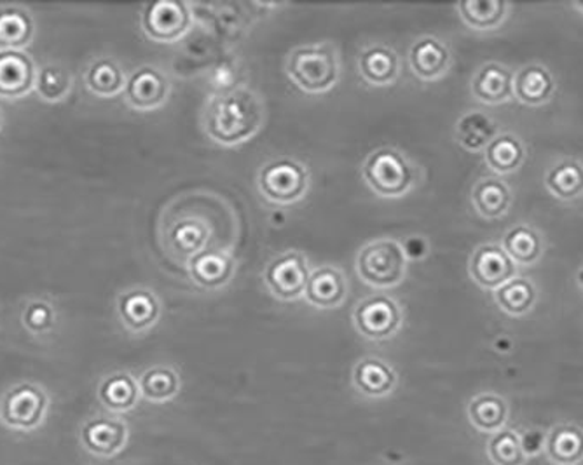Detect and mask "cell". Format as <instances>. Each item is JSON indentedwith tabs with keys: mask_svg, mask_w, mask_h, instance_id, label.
<instances>
[{
	"mask_svg": "<svg viewBox=\"0 0 583 465\" xmlns=\"http://www.w3.org/2000/svg\"><path fill=\"white\" fill-rule=\"evenodd\" d=\"M266 123V103L252 87L212 93L203 106V133L221 147H238L259 135Z\"/></svg>",
	"mask_w": 583,
	"mask_h": 465,
	"instance_id": "6da1fadb",
	"label": "cell"
},
{
	"mask_svg": "<svg viewBox=\"0 0 583 465\" xmlns=\"http://www.w3.org/2000/svg\"><path fill=\"white\" fill-rule=\"evenodd\" d=\"M361 178L381 199H402L421 184V168L397 147H379L361 164Z\"/></svg>",
	"mask_w": 583,
	"mask_h": 465,
	"instance_id": "7a4b0ae2",
	"label": "cell"
},
{
	"mask_svg": "<svg viewBox=\"0 0 583 465\" xmlns=\"http://www.w3.org/2000/svg\"><path fill=\"white\" fill-rule=\"evenodd\" d=\"M285 74L303 93H329L341 79V56L330 42L299 45L288 53Z\"/></svg>",
	"mask_w": 583,
	"mask_h": 465,
	"instance_id": "3957f363",
	"label": "cell"
},
{
	"mask_svg": "<svg viewBox=\"0 0 583 465\" xmlns=\"http://www.w3.org/2000/svg\"><path fill=\"white\" fill-rule=\"evenodd\" d=\"M260 199L269 206L297 205L308 196L311 188V173L308 164L279 155L260 166L255 178Z\"/></svg>",
	"mask_w": 583,
	"mask_h": 465,
	"instance_id": "277c9868",
	"label": "cell"
},
{
	"mask_svg": "<svg viewBox=\"0 0 583 465\" xmlns=\"http://www.w3.org/2000/svg\"><path fill=\"white\" fill-rule=\"evenodd\" d=\"M409 260L402 245L395 237H379L361 246L355 270L364 285L375 290H391L406 281Z\"/></svg>",
	"mask_w": 583,
	"mask_h": 465,
	"instance_id": "5b68a950",
	"label": "cell"
},
{
	"mask_svg": "<svg viewBox=\"0 0 583 465\" xmlns=\"http://www.w3.org/2000/svg\"><path fill=\"white\" fill-rule=\"evenodd\" d=\"M50 394L41 385L20 382L0 400V424L18 433H33L50 412Z\"/></svg>",
	"mask_w": 583,
	"mask_h": 465,
	"instance_id": "8992f818",
	"label": "cell"
},
{
	"mask_svg": "<svg viewBox=\"0 0 583 465\" xmlns=\"http://www.w3.org/2000/svg\"><path fill=\"white\" fill-rule=\"evenodd\" d=\"M351 319L361 339L388 342L402 330L406 312L397 298L388 293H375L355 306Z\"/></svg>",
	"mask_w": 583,
	"mask_h": 465,
	"instance_id": "52a82bcc",
	"label": "cell"
},
{
	"mask_svg": "<svg viewBox=\"0 0 583 465\" xmlns=\"http://www.w3.org/2000/svg\"><path fill=\"white\" fill-rule=\"evenodd\" d=\"M311 272L308 257L297 249H288L267 261L263 270V282L279 302H297L305 298Z\"/></svg>",
	"mask_w": 583,
	"mask_h": 465,
	"instance_id": "ba28073f",
	"label": "cell"
},
{
	"mask_svg": "<svg viewBox=\"0 0 583 465\" xmlns=\"http://www.w3.org/2000/svg\"><path fill=\"white\" fill-rule=\"evenodd\" d=\"M194 27L193 6L185 2H153L144 6L140 14V29L149 41L157 44H175Z\"/></svg>",
	"mask_w": 583,
	"mask_h": 465,
	"instance_id": "9c48e42d",
	"label": "cell"
},
{
	"mask_svg": "<svg viewBox=\"0 0 583 465\" xmlns=\"http://www.w3.org/2000/svg\"><path fill=\"white\" fill-rule=\"evenodd\" d=\"M130 441V427L120 415L90 416L79 431V445L95 458H114Z\"/></svg>",
	"mask_w": 583,
	"mask_h": 465,
	"instance_id": "30bf717a",
	"label": "cell"
},
{
	"mask_svg": "<svg viewBox=\"0 0 583 465\" xmlns=\"http://www.w3.org/2000/svg\"><path fill=\"white\" fill-rule=\"evenodd\" d=\"M172 94V79L156 65H142L126 79L123 96L136 112H154L165 106Z\"/></svg>",
	"mask_w": 583,
	"mask_h": 465,
	"instance_id": "8fae6325",
	"label": "cell"
},
{
	"mask_svg": "<svg viewBox=\"0 0 583 465\" xmlns=\"http://www.w3.org/2000/svg\"><path fill=\"white\" fill-rule=\"evenodd\" d=\"M469 276L479 288L485 291H497L500 286L518 278V266L505 254L501 245L477 246L469 260Z\"/></svg>",
	"mask_w": 583,
	"mask_h": 465,
	"instance_id": "7c38bea8",
	"label": "cell"
},
{
	"mask_svg": "<svg viewBox=\"0 0 583 465\" xmlns=\"http://www.w3.org/2000/svg\"><path fill=\"white\" fill-rule=\"evenodd\" d=\"M117 316L123 327L133 335H144L160 323L163 303L156 291L135 286L117 297Z\"/></svg>",
	"mask_w": 583,
	"mask_h": 465,
	"instance_id": "4fadbf2b",
	"label": "cell"
},
{
	"mask_svg": "<svg viewBox=\"0 0 583 465\" xmlns=\"http://www.w3.org/2000/svg\"><path fill=\"white\" fill-rule=\"evenodd\" d=\"M191 281L205 291H221L231 285L238 272V261L226 249L208 248L187 264Z\"/></svg>",
	"mask_w": 583,
	"mask_h": 465,
	"instance_id": "5bb4252c",
	"label": "cell"
},
{
	"mask_svg": "<svg viewBox=\"0 0 583 465\" xmlns=\"http://www.w3.org/2000/svg\"><path fill=\"white\" fill-rule=\"evenodd\" d=\"M161 236L166 251L185 264L209 248V227L200 218H175L166 224V230H161Z\"/></svg>",
	"mask_w": 583,
	"mask_h": 465,
	"instance_id": "9a60e30c",
	"label": "cell"
},
{
	"mask_svg": "<svg viewBox=\"0 0 583 465\" xmlns=\"http://www.w3.org/2000/svg\"><path fill=\"white\" fill-rule=\"evenodd\" d=\"M409 69L421 82H437L449 74L452 51L448 42L436 35H423L412 42L409 50Z\"/></svg>",
	"mask_w": 583,
	"mask_h": 465,
	"instance_id": "2e32d148",
	"label": "cell"
},
{
	"mask_svg": "<svg viewBox=\"0 0 583 465\" xmlns=\"http://www.w3.org/2000/svg\"><path fill=\"white\" fill-rule=\"evenodd\" d=\"M357 69L367 86L388 87L399 81L402 74V60L391 45L375 42L360 51Z\"/></svg>",
	"mask_w": 583,
	"mask_h": 465,
	"instance_id": "e0dca14e",
	"label": "cell"
},
{
	"mask_svg": "<svg viewBox=\"0 0 583 465\" xmlns=\"http://www.w3.org/2000/svg\"><path fill=\"white\" fill-rule=\"evenodd\" d=\"M514 70L503 63H482L470 81V94L482 105H503L514 100Z\"/></svg>",
	"mask_w": 583,
	"mask_h": 465,
	"instance_id": "ac0fdd59",
	"label": "cell"
},
{
	"mask_svg": "<svg viewBox=\"0 0 583 465\" xmlns=\"http://www.w3.org/2000/svg\"><path fill=\"white\" fill-rule=\"evenodd\" d=\"M349 285L345 272L333 264L313 269L306 286L305 300L315 309L333 310L342 307L348 298Z\"/></svg>",
	"mask_w": 583,
	"mask_h": 465,
	"instance_id": "d6986e66",
	"label": "cell"
},
{
	"mask_svg": "<svg viewBox=\"0 0 583 465\" xmlns=\"http://www.w3.org/2000/svg\"><path fill=\"white\" fill-rule=\"evenodd\" d=\"M351 384L367 400H382L393 394L399 385V373L381 358H364L355 364Z\"/></svg>",
	"mask_w": 583,
	"mask_h": 465,
	"instance_id": "ffe728a7",
	"label": "cell"
},
{
	"mask_svg": "<svg viewBox=\"0 0 583 465\" xmlns=\"http://www.w3.org/2000/svg\"><path fill=\"white\" fill-rule=\"evenodd\" d=\"M38 69L23 51H0V99L18 100L35 87Z\"/></svg>",
	"mask_w": 583,
	"mask_h": 465,
	"instance_id": "44dd1931",
	"label": "cell"
},
{
	"mask_svg": "<svg viewBox=\"0 0 583 465\" xmlns=\"http://www.w3.org/2000/svg\"><path fill=\"white\" fill-rule=\"evenodd\" d=\"M558 93V82L551 70L540 63H528L515 70L514 99L526 106H542Z\"/></svg>",
	"mask_w": 583,
	"mask_h": 465,
	"instance_id": "7402d4cb",
	"label": "cell"
},
{
	"mask_svg": "<svg viewBox=\"0 0 583 465\" xmlns=\"http://www.w3.org/2000/svg\"><path fill=\"white\" fill-rule=\"evenodd\" d=\"M100 404L112 415L132 412L139 406L140 396L139 379L127 372H115L100 380L96 391Z\"/></svg>",
	"mask_w": 583,
	"mask_h": 465,
	"instance_id": "603a6c76",
	"label": "cell"
},
{
	"mask_svg": "<svg viewBox=\"0 0 583 465\" xmlns=\"http://www.w3.org/2000/svg\"><path fill=\"white\" fill-rule=\"evenodd\" d=\"M470 203L479 217L484 220H498L505 217L510 206L514 203V196L505 182L498 176H484L477 180L470 194Z\"/></svg>",
	"mask_w": 583,
	"mask_h": 465,
	"instance_id": "cb8c5ba5",
	"label": "cell"
},
{
	"mask_svg": "<svg viewBox=\"0 0 583 465\" xmlns=\"http://www.w3.org/2000/svg\"><path fill=\"white\" fill-rule=\"evenodd\" d=\"M500 135V124L484 111L464 112L454 126V138L460 147L472 154H482L489 143Z\"/></svg>",
	"mask_w": 583,
	"mask_h": 465,
	"instance_id": "d4e9b609",
	"label": "cell"
},
{
	"mask_svg": "<svg viewBox=\"0 0 583 465\" xmlns=\"http://www.w3.org/2000/svg\"><path fill=\"white\" fill-rule=\"evenodd\" d=\"M482 154L489 172L498 178L519 172L526 161V147L514 133H500Z\"/></svg>",
	"mask_w": 583,
	"mask_h": 465,
	"instance_id": "484cf974",
	"label": "cell"
},
{
	"mask_svg": "<svg viewBox=\"0 0 583 465\" xmlns=\"http://www.w3.org/2000/svg\"><path fill=\"white\" fill-rule=\"evenodd\" d=\"M501 248L514 260L518 267H533L545 254L542 234L531 225L518 224L501 239Z\"/></svg>",
	"mask_w": 583,
	"mask_h": 465,
	"instance_id": "4316f807",
	"label": "cell"
},
{
	"mask_svg": "<svg viewBox=\"0 0 583 465\" xmlns=\"http://www.w3.org/2000/svg\"><path fill=\"white\" fill-rule=\"evenodd\" d=\"M461 21L475 32H494L509 20L510 4L503 0H463L457 4Z\"/></svg>",
	"mask_w": 583,
	"mask_h": 465,
	"instance_id": "83f0119b",
	"label": "cell"
},
{
	"mask_svg": "<svg viewBox=\"0 0 583 465\" xmlns=\"http://www.w3.org/2000/svg\"><path fill=\"white\" fill-rule=\"evenodd\" d=\"M509 403L505 397L500 396L497 392H481L470 400L467 415L472 422L473 427L481 433L491 434L498 433L501 428H505L507 421H509Z\"/></svg>",
	"mask_w": 583,
	"mask_h": 465,
	"instance_id": "f1b7e54d",
	"label": "cell"
},
{
	"mask_svg": "<svg viewBox=\"0 0 583 465\" xmlns=\"http://www.w3.org/2000/svg\"><path fill=\"white\" fill-rule=\"evenodd\" d=\"M545 453L555 465H579L583 461V431L573 424H559L545 436Z\"/></svg>",
	"mask_w": 583,
	"mask_h": 465,
	"instance_id": "f546056e",
	"label": "cell"
},
{
	"mask_svg": "<svg viewBox=\"0 0 583 465\" xmlns=\"http://www.w3.org/2000/svg\"><path fill=\"white\" fill-rule=\"evenodd\" d=\"M35 25L27 9L0 6V51H23L32 42Z\"/></svg>",
	"mask_w": 583,
	"mask_h": 465,
	"instance_id": "4dcf8cb0",
	"label": "cell"
},
{
	"mask_svg": "<svg viewBox=\"0 0 583 465\" xmlns=\"http://www.w3.org/2000/svg\"><path fill=\"white\" fill-rule=\"evenodd\" d=\"M139 389L142 400L149 403H168L181 394L182 379L175 368L156 364L139 376Z\"/></svg>",
	"mask_w": 583,
	"mask_h": 465,
	"instance_id": "1f68e13d",
	"label": "cell"
},
{
	"mask_svg": "<svg viewBox=\"0 0 583 465\" xmlns=\"http://www.w3.org/2000/svg\"><path fill=\"white\" fill-rule=\"evenodd\" d=\"M126 79L120 63L109 56L96 58L84 72V84L99 99H115L123 94Z\"/></svg>",
	"mask_w": 583,
	"mask_h": 465,
	"instance_id": "d6a6232c",
	"label": "cell"
},
{
	"mask_svg": "<svg viewBox=\"0 0 583 465\" xmlns=\"http://www.w3.org/2000/svg\"><path fill=\"white\" fill-rule=\"evenodd\" d=\"M545 188L563 203L583 196V164L575 159H563L552 164L545 173Z\"/></svg>",
	"mask_w": 583,
	"mask_h": 465,
	"instance_id": "836d02e7",
	"label": "cell"
},
{
	"mask_svg": "<svg viewBox=\"0 0 583 465\" xmlns=\"http://www.w3.org/2000/svg\"><path fill=\"white\" fill-rule=\"evenodd\" d=\"M494 302L505 314L522 318L530 314L539 300V288L530 278L518 276L493 291Z\"/></svg>",
	"mask_w": 583,
	"mask_h": 465,
	"instance_id": "e575fe53",
	"label": "cell"
},
{
	"mask_svg": "<svg viewBox=\"0 0 583 465\" xmlns=\"http://www.w3.org/2000/svg\"><path fill=\"white\" fill-rule=\"evenodd\" d=\"M489 461L494 465H524L528 457L521 445V436L510 428H501L498 433L491 434L488 445Z\"/></svg>",
	"mask_w": 583,
	"mask_h": 465,
	"instance_id": "d590c367",
	"label": "cell"
},
{
	"mask_svg": "<svg viewBox=\"0 0 583 465\" xmlns=\"http://www.w3.org/2000/svg\"><path fill=\"white\" fill-rule=\"evenodd\" d=\"M44 102H63L72 91V75L60 65H44L35 75V87Z\"/></svg>",
	"mask_w": 583,
	"mask_h": 465,
	"instance_id": "8d00e7d4",
	"label": "cell"
},
{
	"mask_svg": "<svg viewBox=\"0 0 583 465\" xmlns=\"http://www.w3.org/2000/svg\"><path fill=\"white\" fill-rule=\"evenodd\" d=\"M21 319L32 335H44L48 331L53 330L57 323V312L51 303L35 300L25 307Z\"/></svg>",
	"mask_w": 583,
	"mask_h": 465,
	"instance_id": "74e56055",
	"label": "cell"
},
{
	"mask_svg": "<svg viewBox=\"0 0 583 465\" xmlns=\"http://www.w3.org/2000/svg\"><path fill=\"white\" fill-rule=\"evenodd\" d=\"M400 245H402L403 254H406L409 261L425 260L431 251L430 241H428L427 237L418 236V234L403 237V241H400Z\"/></svg>",
	"mask_w": 583,
	"mask_h": 465,
	"instance_id": "f35d334b",
	"label": "cell"
},
{
	"mask_svg": "<svg viewBox=\"0 0 583 465\" xmlns=\"http://www.w3.org/2000/svg\"><path fill=\"white\" fill-rule=\"evenodd\" d=\"M545 436L546 434L540 433V431H526L521 436V445L526 457H533L539 455L543 448H545Z\"/></svg>",
	"mask_w": 583,
	"mask_h": 465,
	"instance_id": "ab89813d",
	"label": "cell"
},
{
	"mask_svg": "<svg viewBox=\"0 0 583 465\" xmlns=\"http://www.w3.org/2000/svg\"><path fill=\"white\" fill-rule=\"evenodd\" d=\"M576 285L583 291V266L580 267L579 273H576Z\"/></svg>",
	"mask_w": 583,
	"mask_h": 465,
	"instance_id": "60d3db41",
	"label": "cell"
},
{
	"mask_svg": "<svg viewBox=\"0 0 583 465\" xmlns=\"http://www.w3.org/2000/svg\"><path fill=\"white\" fill-rule=\"evenodd\" d=\"M571 8L576 9V11H579L580 14H583V0H579V2H573V4H571Z\"/></svg>",
	"mask_w": 583,
	"mask_h": 465,
	"instance_id": "b9f144b4",
	"label": "cell"
},
{
	"mask_svg": "<svg viewBox=\"0 0 583 465\" xmlns=\"http://www.w3.org/2000/svg\"><path fill=\"white\" fill-rule=\"evenodd\" d=\"M0 127H2V115H0Z\"/></svg>",
	"mask_w": 583,
	"mask_h": 465,
	"instance_id": "7bdbcfd3",
	"label": "cell"
}]
</instances>
